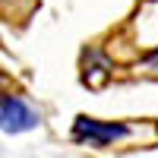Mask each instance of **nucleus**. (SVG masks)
<instances>
[{
  "label": "nucleus",
  "mask_w": 158,
  "mask_h": 158,
  "mask_svg": "<svg viewBox=\"0 0 158 158\" xmlns=\"http://www.w3.org/2000/svg\"><path fill=\"white\" fill-rule=\"evenodd\" d=\"M149 67H152V70H158V54H155V57L149 60Z\"/></svg>",
  "instance_id": "3"
},
{
  "label": "nucleus",
  "mask_w": 158,
  "mask_h": 158,
  "mask_svg": "<svg viewBox=\"0 0 158 158\" xmlns=\"http://www.w3.org/2000/svg\"><path fill=\"white\" fill-rule=\"evenodd\" d=\"M0 3H6V0H0Z\"/></svg>",
  "instance_id": "4"
},
{
  "label": "nucleus",
  "mask_w": 158,
  "mask_h": 158,
  "mask_svg": "<svg viewBox=\"0 0 158 158\" xmlns=\"http://www.w3.org/2000/svg\"><path fill=\"white\" fill-rule=\"evenodd\" d=\"M130 133H133V127L127 123H108V120H95V117H79L73 127V139L82 146H95V149L114 146V142L127 139Z\"/></svg>",
  "instance_id": "1"
},
{
  "label": "nucleus",
  "mask_w": 158,
  "mask_h": 158,
  "mask_svg": "<svg viewBox=\"0 0 158 158\" xmlns=\"http://www.w3.org/2000/svg\"><path fill=\"white\" fill-rule=\"evenodd\" d=\"M38 123V111L19 95H0V130L3 133H25Z\"/></svg>",
  "instance_id": "2"
}]
</instances>
